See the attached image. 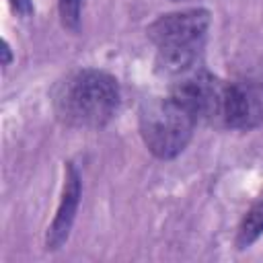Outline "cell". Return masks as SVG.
<instances>
[{
    "label": "cell",
    "mask_w": 263,
    "mask_h": 263,
    "mask_svg": "<svg viewBox=\"0 0 263 263\" xmlns=\"http://www.w3.org/2000/svg\"><path fill=\"white\" fill-rule=\"evenodd\" d=\"M8 4L23 18H27V16L33 14V0H8Z\"/></svg>",
    "instance_id": "9c48e42d"
},
{
    "label": "cell",
    "mask_w": 263,
    "mask_h": 263,
    "mask_svg": "<svg viewBox=\"0 0 263 263\" xmlns=\"http://www.w3.org/2000/svg\"><path fill=\"white\" fill-rule=\"evenodd\" d=\"M224 92L226 82H222L203 68H195L175 82L171 97H175L197 121H201L216 117L222 119Z\"/></svg>",
    "instance_id": "277c9868"
},
{
    "label": "cell",
    "mask_w": 263,
    "mask_h": 263,
    "mask_svg": "<svg viewBox=\"0 0 263 263\" xmlns=\"http://www.w3.org/2000/svg\"><path fill=\"white\" fill-rule=\"evenodd\" d=\"M55 117L78 129L105 127L119 107V84L103 70L82 68L60 80L51 95Z\"/></svg>",
    "instance_id": "6da1fadb"
},
{
    "label": "cell",
    "mask_w": 263,
    "mask_h": 263,
    "mask_svg": "<svg viewBox=\"0 0 263 263\" xmlns=\"http://www.w3.org/2000/svg\"><path fill=\"white\" fill-rule=\"evenodd\" d=\"M8 64H10V47L6 41H2V66L6 68Z\"/></svg>",
    "instance_id": "30bf717a"
},
{
    "label": "cell",
    "mask_w": 263,
    "mask_h": 263,
    "mask_svg": "<svg viewBox=\"0 0 263 263\" xmlns=\"http://www.w3.org/2000/svg\"><path fill=\"white\" fill-rule=\"evenodd\" d=\"M80 195H82V181L76 164L68 162L64 171V187H62V197L53 216V222L47 228L45 234V249L47 251H58L66 245L72 224L76 220V212L80 205Z\"/></svg>",
    "instance_id": "8992f818"
},
{
    "label": "cell",
    "mask_w": 263,
    "mask_h": 263,
    "mask_svg": "<svg viewBox=\"0 0 263 263\" xmlns=\"http://www.w3.org/2000/svg\"><path fill=\"white\" fill-rule=\"evenodd\" d=\"M58 8H60L62 25L70 31H78L82 0H58Z\"/></svg>",
    "instance_id": "ba28073f"
},
{
    "label": "cell",
    "mask_w": 263,
    "mask_h": 263,
    "mask_svg": "<svg viewBox=\"0 0 263 263\" xmlns=\"http://www.w3.org/2000/svg\"><path fill=\"white\" fill-rule=\"evenodd\" d=\"M195 123L197 119L175 97H154L140 109V136L160 160H171L185 150Z\"/></svg>",
    "instance_id": "7a4b0ae2"
},
{
    "label": "cell",
    "mask_w": 263,
    "mask_h": 263,
    "mask_svg": "<svg viewBox=\"0 0 263 263\" xmlns=\"http://www.w3.org/2000/svg\"><path fill=\"white\" fill-rule=\"evenodd\" d=\"M212 16L205 8H187L177 12L160 14L148 25V39L158 49L171 47H193L203 45L205 33L210 29Z\"/></svg>",
    "instance_id": "3957f363"
},
{
    "label": "cell",
    "mask_w": 263,
    "mask_h": 263,
    "mask_svg": "<svg viewBox=\"0 0 263 263\" xmlns=\"http://www.w3.org/2000/svg\"><path fill=\"white\" fill-rule=\"evenodd\" d=\"M259 236H263V195L251 205V210L245 214L238 234H236V247L247 249L251 247Z\"/></svg>",
    "instance_id": "52a82bcc"
},
{
    "label": "cell",
    "mask_w": 263,
    "mask_h": 263,
    "mask_svg": "<svg viewBox=\"0 0 263 263\" xmlns=\"http://www.w3.org/2000/svg\"><path fill=\"white\" fill-rule=\"evenodd\" d=\"M222 121L232 129H253L263 121V86L251 80L226 84Z\"/></svg>",
    "instance_id": "5b68a950"
}]
</instances>
